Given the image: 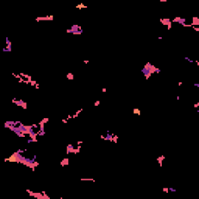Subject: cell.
Masks as SVG:
<instances>
[{
    "label": "cell",
    "mask_w": 199,
    "mask_h": 199,
    "mask_svg": "<svg viewBox=\"0 0 199 199\" xmlns=\"http://www.w3.org/2000/svg\"><path fill=\"white\" fill-rule=\"evenodd\" d=\"M159 72H160V70H159L157 67H154L152 62H146V65L143 67V75H145V78H146V79H149V76H151V75L159 73Z\"/></svg>",
    "instance_id": "1"
},
{
    "label": "cell",
    "mask_w": 199,
    "mask_h": 199,
    "mask_svg": "<svg viewBox=\"0 0 199 199\" xmlns=\"http://www.w3.org/2000/svg\"><path fill=\"white\" fill-rule=\"evenodd\" d=\"M67 33L68 34H82V28L79 25H72L67 28Z\"/></svg>",
    "instance_id": "2"
},
{
    "label": "cell",
    "mask_w": 199,
    "mask_h": 199,
    "mask_svg": "<svg viewBox=\"0 0 199 199\" xmlns=\"http://www.w3.org/2000/svg\"><path fill=\"white\" fill-rule=\"evenodd\" d=\"M100 138L101 140H107V142H114V143H118V137L115 134H106V135H100Z\"/></svg>",
    "instance_id": "3"
},
{
    "label": "cell",
    "mask_w": 199,
    "mask_h": 199,
    "mask_svg": "<svg viewBox=\"0 0 199 199\" xmlns=\"http://www.w3.org/2000/svg\"><path fill=\"white\" fill-rule=\"evenodd\" d=\"M12 104H16V106H19V107H22L24 111H26V109H28V103L24 101V100H19V98H12Z\"/></svg>",
    "instance_id": "4"
},
{
    "label": "cell",
    "mask_w": 199,
    "mask_h": 199,
    "mask_svg": "<svg viewBox=\"0 0 199 199\" xmlns=\"http://www.w3.org/2000/svg\"><path fill=\"white\" fill-rule=\"evenodd\" d=\"M79 151H81V148H79V146L75 148L72 143H68L67 145V149H65V152H67V154H79Z\"/></svg>",
    "instance_id": "5"
},
{
    "label": "cell",
    "mask_w": 199,
    "mask_h": 199,
    "mask_svg": "<svg viewBox=\"0 0 199 199\" xmlns=\"http://www.w3.org/2000/svg\"><path fill=\"white\" fill-rule=\"evenodd\" d=\"M34 20H36V22H47V20L51 22V20H55V16H53V14H47V16H37V17H36Z\"/></svg>",
    "instance_id": "6"
},
{
    "label": "cell",
    "mask_w": 199,
    "mask_h": 199,
    "mask_svg": "<svg viewBox=\"0 0 199 199\" xmlns=\"http://www.w3.org/2000/svg\"><path fill=\"white\" fill-rule=\"evenodd\" d=\"M171 22H173V25L174 24H179L180 26H185V24H187V19L180 17V16H174V17L171 19Z\"/></svg>",
    "instance_id": "7"
},
{
    "label": "cell",
    "mask_w": 199,
    "mask_h": 199,
    "mask_svg": "<svg viewBox=\"0 0 199 199\" xmlns=\"http://www.w3.org/2000/svg\"><path fill=\"white\" fill-rule=\"evenodd\" d=\"M5 47L2 48V51L3 53H9V51H12V44H11V39L9 37H5Z\"/></svg>",
    "instance_id": "8"
},
{
    "label": "cell",
    "mask_w": 199,
    "mask_h": 199,
    "mask_svg": "<svg viewBox=\"0 0 199 199\" xmlns=\"http://www.w3.org/2000/svg\"><path fill=\"white\" fill-rule=\"evenodd\" d=\"M159 22H160L162 25H165V26H167V30H171V28H173V22H171V19L160 17V20H159Z\"/></svg>",
    "instance_id": "9"
},
{
    "label": "cell",
    "mask_w": 199,
    "mask_h": 199,
    "mask_svg": "<svg viewBox=\"0 0 199 199\" xmlns=\"http://www.w3.org/2000/svg\"><path fill=\"white\" fill-rule=\"evenodd\" d=\"M28 86H31V87L36 89V90H39V89H41V84H39L37 81H34V79H31V81L28 82Z\"/></svg>",
    "instance_id": "10"
},
{
    "label": "cell",
    "mask_w": 199,
    "mask_h": 199,
    "mask_svg": "<svg viewBox=\"0 0 199 199\" xmlns=\"http://www.w3.org/2000/svg\"><path fill=\"white\" fill-rule=\"evenodd\" d=\"M48 121H50V118H48V117L42 118V120H41V121H39V123H37V128H45V124H47Z\"/></svg>",
    "instance_id": "11"
},
{
    "label": "cell",
    "mask_w": 199,
    "mask_h": 199,
    "mask_svg": "<svg viewBox=\"0 0 199 199\" xmlns=\"http://www.w3.org/2000/svg\"><path fill=\"white\" fill-rule=\"evenodd\" d=\"M59 165H61V167H68V165H70V159H68V157H64L61 162H59Z\"/></svg>",
    "instance_id": "12"
},
{
    "label": "cell",
    "mask_w": 199,
    "mask_h": 199,
    "mask_svg": "<svg viewBox=\"0 0 199 199\" xmlns=\"http://www.w3.org/2000/svg\"><path fill=\"white\" fill-rule=\"evenodd\" d=\"M162 191H163V193H176V188L174 187H162Z\"/></svg>",
    "instance_id": "13"
},
{
    "label": "cell",
    "mask_w": 199,
    "mask_h": 199,
    "mask_svg": "<svg viewBox=\"0 0 199 199\" xmlns=\"http://www.w3.org/2000/svg\"><path fill=\"white\" fill-rule=\"evenodd\" d=\"M163 160H165V155H159V157H157V163H159V167H162Z\"/></svg>",
    "instance_id": "14"
},
{
    "label": "cell",
    "mask_w": 199,
    "mask_h": 199,
    "mask_svg": "<svg viewBox=\"0 0 199 199\" xmlns=\"http://www.w3.org/2000/svg\"><path fill=\"white\" fill-rule=\"evenodd\" d=\"M65 78H67V79H68V81H73V79H75V75H73V73H72V72H68V73H67V75H65Z\"/></svg>",
    "instance_id": "15"
},
{
    "label": "cell",
    "mask_w": 199,
    "mask_h": 199,
    "mask_svg": "<svg viewBox=\"0 0 199 199\" xmlns=\"http://www.w3.org/2000/svg\"><path fill=\"white\" fill-rule=\"evenodd\" d=\"M132 114H134V115H137V117H138V115H142V111H140L138 107H134V109H132Z\"/></svg>",
    "instance_id": "16"
},
{
    "label": "cell",
    "mask_w": 199,
    "mask_h": 199,
    "mask_svg": "<svg viewBox=\"0 0 199 199\" xmlns=\"http://www.w3.org/2000/svg\"><path fill=\"white\" fill-rule=\"evenodd\" d=\"M75 8H76V9H86L87 6H86L84 3H78V5H75Z\"/></svg>",
    "instance_id": "17"
},
{
    "label": "cell",
    "mask_w": 199,
    "mask_h": 199,
    "mask_svg": "<svg viewBox=\"0 0 199 199\" xmlns=\"http://www.w3.org/2000/svg\"><path fill=\"white\" fill-rule=\"evenodd\" d=\"M82 145H84V142H82V140H78V142H76V146H79V148H81Z\"/></svg>",
    "instance_id": "18"
},
{
    "label": "cell",
    "mask_w": 199,
    "mask_h": 199,
    "mask_svg": "<svg viewBox=\"0 0 199 199\" xmlns=\"http://www.w3.org/2000/svg\"><path fill=\"white\" fill-rule=\"evenodd\" d=\"M93 106H95V107H98V106H100V100H97V101L93 103Z\"/></svg>",
    "instance_id": "19"
},
{
    "label": "cell",
    "mask_w": 199,
    "mask_h": 199,
    "mask_svg": "<svg viewBox=\"0 0 199 199\" xmlns=\"http://www.w3.org/2000/svg\"><path fill=\"white\" fill-rule=\"evenodd\" d=\"M159 2H160V3H167L168 0H159Z\"/></svg>",
    "instance_id": "20"
}]
</instances>
